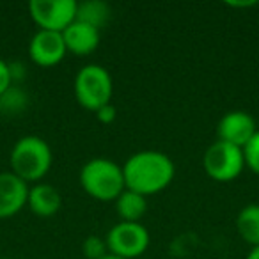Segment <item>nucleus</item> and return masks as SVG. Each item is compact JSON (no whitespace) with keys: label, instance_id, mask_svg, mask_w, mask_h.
Here are the masks:
<instances>
[{"label":"nucleus","instance_id":"obj_23","mask_svg":"<svg viewBox=\"0 0 259 259\" xmlns=\"http://www.w3.org/2000/svg\"><path fill=\"white\" fill-rule=\"evenodd\" d=\"M0 259H2V257H0Z\"/></svg>","mask_w":259,"mask_h":259},{"label":"nucleus","instance_id":"obj_11","mask_svg":"<svg viewBox=\"0 0 259 259\" xmlns=\"http://www.w3.org/2000/svg\"><path fill=\"white\" fill-rule=\"evenodd\" d=\"M62 37H64L68 54L83 57V55H91L100 47L101 30H98L96 27L89 25V23L75 20V22L62 32Z\"/></svg>","mask_w":259,"mask_h":259},{"label":"nucleus","instance_id":"obj_1","mask_svg":"<svg viewBox=\"0 0 259 259\" xmlns=\"http://www.w3.org/2000/svg\"><path fill=\"white\" fill-rule=\"evenodd\" d=\"M122 172L128 190L148 197L165 190L172 183L176 167L165 153L146 149L130 156L122 165Z\"/></svg>","mask_w":259,"mask_h":259},{"label":"nucleus","instance_id":"obj_4","mask_svg":"<svg viewBox=\"0 0 259 259\" xmlns=\"http://www.w3.org/2000/svg\"><path fill=\"white\" fill-rule=\"evenodd\" d=\"M73 87L78 103L91 112H96L105 105L112 103L114 82L110 73L100 64H87L80 68Z\"/></svg>","mask_w":259,"mask_h":259},{"label":"nucleus","instance_id":"obj_22","mask_svg":"<svg viewBox=\"0 0 259 259\" xmlns=\"http://www.w3.org/2000/svg\"><path fill=\"white\" fill-rule=\"evenodd\" d=\"M2 259H15V257H2Z\"/></svg>","mask_w":259,"mask_h":259},{"label":"nucleus","instance_id":"obj_2","mask_svg":"<svg viewBox=\"0 0 259 259\" xmlns=\"http://www.w3.org/2000/svg\"><path fill=\"white\" fill-rule=\"evenodd\" d=\"M54 162V155L43 137L25 135L18 139L9 155L11 172L22 178L25 183H41Z\"/></svg>","mask_w":259,"mask_h":259},{"label":"nucleus","instance_id":"obj_18","mask_svg":"<svg viewBox=\"0 0 259 259\" xmlns=\"http://www.w3.org/2000/svg\"><path fill=\"white\" fill-rule=\"evenodd\" d=\"M13 83V69L4 59L0 57V98L4 96Z\"/></svg>","mask_w":259,"mask_h":259},{"label":"nucleus","instance_id":"obj_8","mask_svg":"<svg viewBox=\"0 0 259 259\" xmlns=\"http://www.w3.org/2000/svg\"><path fill=\"white\" fill-rule=\"evenodd\" d=\"M257 130L255 119L248 112L231 110L224 114L219 121L217 135H219V141L243 149L250 142V139L257 134Z\"/></svg>","mask_w":259,"mask_h":259},{"label":"nucleus","instance_id":"obj_14","mask_svg":"<svg viewBox=\"0 0 259 259\" xmlns=\"http://www.w3.org/2000/svg\"><path fill=\"white\" fill-rule=\"evenodd\" d=\"M236 231L248 245L259 247V204H247L236 217Z\"/></svg>","mask_w":259,"mask_h":259},{"label":"nucleus","instance_id":"obj_15","mask_svg":"<svg viewBox=\"0 0 259 259\" xmlns=\"http://www.w3.org/2000/svg\"><path fill=\"white\" fill-rule=\"evenodd\" d=\"M76 20L89 23V25L96 27L98 30H101L110 20V8H108L107 2H101V0L78 2V6H76Z\"/></svg>","mask_w":259,"mask_h":259},{"label":"nucleus","instance_id":"obj_21","mask_svg":"<svg viewBox=\"0 0 259 259\" xmlns=\"http://www.w3.org/2000/svg\"><path fill=\"white\" fill-rule=\"evenodd\" d=\"M101 259H122V257H117V255H112V254H107V255H103Z\"/></svg>","mask_w":259,"mask_h":259},{"label":"nucleus","instance_id":"obj_13","mask_svg":"<svg viewBox=\"0 0 259 259\" xmlns=\"http://www.w3.org/2000/svg\"><path fill=\"white\" fill-rule=\"evenodd\" d=\"M115 209L121 222H141L148 211V197L124 188V192L115 199Z\"/></svg>","mask_w":259,"mask_h":259},{"label":"nucleus","instance_id":"obj_10","mask_svg":"<svg viewBox=\"0 0 259 259\" xmlns=\"http://www.w3.org/2000/svg\"><path fill=\"white\" fill-rule=\"evenodd\" d=\"M30 185L11 170L0 172V220L18 215L27 206Z\"/></svg>","mask_w":259,"mask_h":259},{"label":"nucleus","instance_id":"obj_16","mask_svg":"<svg viewBox=\"0 0 259 259\" xmlns=\"http://www.w3.org/2000/svg\"><path fill=\"white\" fill-rule=\"evenodd\" d=\"M82 250L87 259H101L108 254L107 241L101 240L100 236H87L82 243Z\"/></svg>","mask_w":259,"mask_h":259},{"label":"nucleus","instance_id":"obj_12","mask_svg":"<svg viewBox=\"0 0 259 259\" xmlns=\"http://www.w3.org/2000/svg\"><path fill=\"white\" fill-rule=\"evenodd\" d=\"M27 206L36 217L50 219L59 213L62 206V195L54 185L50 183H36L29 188V199Z\"/></svg>","mask_w":259,"mask_h":259},{"label":"nucleus","instance_id":"obj_7","mask_svg":"<svg viewBox=\"0 0 259 259\" xmlns=\"http://www.w3.org/2000/svg\"><path fill=\"white\" fill-rule=\"evenodd\" d=\"M76 0H30L29 13L39 30L64 32L76 20Z\"/></svg>","mask_w":259,"mask_h":259},{"label":"nucleus","instance_id":"obj_9","mask_svg":"<svg viewBox=\"0 0 259 259\" xmlns=\"http://www.w3.org/2000/svg\"><path fill=\"white\" fill-rule=\"evenodd\" d=\"M66 43L62 32H52V30H37L29 43V55L34 64L41 68H52L57 66L66 57Z\"/></svg>","mask_w":259,"mask_h":259},{"label":"nucleus","instance_id":"obj_5","mask_svg":"<svg viewBox=\"0 0 259 259\" xmlns=\"http://www.w3.org/2000/svg\"><path fill=\"white\" fill-rule=\"evenodd\" d=\"M202 167L211 180L220 183L236 180L245 169L243 149L222 141L213 142L202 156Z\"/></svg>","mask_w":259,"mask_h":259},{"label":"nucleus","instance_id":"obj_3","mask_svg":"<svg viewBox=\"0 0 259 259\" xmlns=\"http://www.w3.org/2000/svg\"><path fill=\"white\" fill-rule=\"evenodd\" d=\"M80 187L87 195L96 201H115L124 192V172L122 165L108 158H93L80 169Z\"/></svg>","mask_w":259,"mask_h":259},{"label":"nucleus","instance_id":"obj_17","mask_svg":"<svg viewBox=\"0 0 259 259\" xmlns=\"http://www.w3.org/2000/svg\"><path fill=\"white\" fill-rule=\"evenodd\" d=\"M243 158L245 167H248L252 172L259 176V130L257 134L250 139V142L243 148Z\"/></svg>","mask_w":259,"mask_h":259},{"label":"nucleus","instance_id":"obj_20","mask_svg":"<svg viewBox=\"0 0 259 259\" xmlns=\"http://www.w3.org/2000/svg\"><path fill=\"white\" fill-rule=\"evenodd\" d=\"M247 259H259V247H254L250 252H248Z\"/></svg>","mask_w":259,"mask_h":259},{"label":"nucleus","instance_id":"obj_6","mask_svg":"<svg viewBox=\"0 0 259 259\" xmlns=\"http://www.w3.org/2000/svg\"><path fill=\"white\" fill-rule=\"evenodd\" d=\"M105 241L108 254L122 259H135L148 250L151 236L141 222H119L112 226Z\"/></svg>","mask_w":259,"mask_h":259},{"label":"nucleus","instance_id":"obj_19","mask_svg":"<svg viewBox=\"0 0 259 259\" xmlns=\"http://www.w3.org/2000/svg\"><path fill=\"white\" fill-rule=\"evenodd\" d=\"M94 114H96V119L101 124H110V122H114L115 117H117V108L112 103H108V105H105V107H101L100 110L94 112Z\"/></svg>","mask_w":259,"mask_h":259}]
</instances>
